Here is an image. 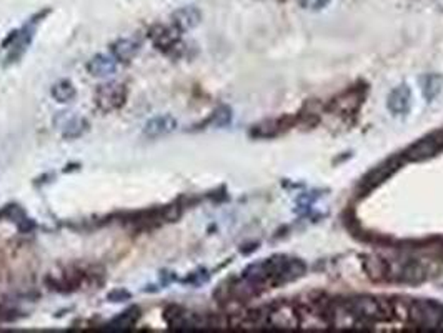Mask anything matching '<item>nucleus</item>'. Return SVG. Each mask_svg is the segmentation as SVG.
Returning a JSON list of instances; mask_svg holds the SVG:
<instances>
[{
    "label": "nucleus",
    "mask_w": 443,
    "mask_h": 333,
    "mask_svg": "<svg viewBox=\"0 0 443 333\" xmlns=\"http://www.w3.org/2000/svg\"><path fill=\"white\" fill-rule=\"evenodd\" d=\"M406 317L418 327L437 328L443 325V307L428 300H417L406 308Z\"/></svg>",
    "instance_id": "f257e3e1"
},
{
    "label": "nucleus",
    "mask_w": 443,
    "mask_h": 333,
    "mask_svg": "<svg viewBox=\"0 0 443 333\" xmlns=\"http://www.w3.org/2000/svg\"><path fill=\"white\" fill-rule=\"evenodd\" d=\"M94 100L95 107L104 113L120 111L127 102V87L118 82H107L97 87Z\"/></svg>",
    "instance_id": "f03ea898"
},
{
    "label": "nucleus",
    "mask_w": 443,
    "mask_h": 333,
    "mask_svg": "<svg viewBox=\"0 0 443 333\" xmlns=\"http://www.w3.org/2000/svg\"><path fill=\"white\" fill-rule=\"evenodd\" d=\"M443 150V130L433 132V134L423 137L418 142L410 145L405 152L406 161L412 162H422L427 158L435 157L437 153H440Z\"/></svg>",
    "instance_id": "7ed1b4c3"
},
{
    "label": "nucleus",
    "mask_w": 443,
    "mask_h": 333,
    "mask_svg": "<svg viewBox=\"0 0 443 333\" xmlns=\"http://www.w3.org/2000/svg\"><path fill=\"white\" fill-rule=\"evenodd\" d=\"M149 37L152 40L155 49L162 50V52H170L179 44L180 30L177 27L157 25L154 30H150Z\"/></svg>",
    "instance_id": "20e7f679"
},
{
    "label": "nucleus",
    "mask_w": 443,
    "mask_h": 333,
    "mask_svg": "<svg viewBox=\"0 0 443 333\" xmlns=\"http://www.w3.org/2000/svg\"><path fill=\"white\" fill-rule=\"evenodd\" d=\"M387 108L394 115H406L412 108V90L408 85H399L392 90L387 100Z\"/></svg>",
    "instance_id": "39448f33"
},
{
    "label": "nucleus",
    "mask_w": 443,
    "mask_h": 333,
    "mask_svg": "<svg viewBox=\"0 0 443 333\" xmlns=\"http://www.w3.org/2000/svg\"><path fill=\"white\" fill-rule=\"evenodd\" d=\"M112 57L120 63H129L137 57V54L140 52V42L135 37H127V39H118L117 42L111 45Z\"/></svg>",
    "instance_id": "423d86ee"
},
{
    "label": "nucleus",
    "mask_w": 443,
    "mask_h": 333,
    "mask_svg": "<svg viewBox=\"0 0 443 333\" xmlns=\"http://www.w3.org/2000/svg\"><path fill=\"white\" fill-rule=\"evenodd\" d=\"M177 129V120L172 115H158L150 118V120L145 124L144 135L149 137V139H158V137H163L167 134H170Z\"/></svg>",
    "instance_id": "0eeeda50"
},
{
    "label": "nucleus",
    "mask_w": 443,
    "mask_h": 333,
    "mask_svg": "<svg viewBox=\"0 0 443 333\" xmlns=\"http://www.w3.org/2000/svg\"><path fill=\"white\" fill-rule=\"evenodd\" d=\"M399 167H400V162H397L395 158H394V161H392V162H387V163H383V165H380V167L373 168V170L370 172L368 175L363 179L362 189L363 190L375 189L377 185H380L383 180H387L388 177H390L392 173H394Z\"/></svg>",
    "instance_id": "6e6552de"
},
{
    "label": "nucleus",
    "mask_w": 443,
    "mask_h": 333,
    "mask_svg": "<svg viewBox=\"0 0 443 333\" xmlns=\"http://www.w3.org/2000/svg\"><path fill=\"white\" fill-rule=\"evenodd\" d=\"M200 19H202V13L195 7H182L172 15L173 27H177L180 32L197 27L200 24Z\"/></svg>",
    "instance_id": "1a4fd4ad"
},
{
    "label": "nucleus",
    "mask_w": 443,
    "mask_h": 333,
    "mask_svg": "<svg viewBox=\"0 0 443 333\" xmlns=\"http://www.w3.org/2000/svg\"><path fill=\"white\" fill-rule=\"evenodd\" d=\"M89 74L99 79H105V77H111L116 74L117 70V61L113 57L104 56V54H97L92 61L89 62Z\"/></svg>",
    "instance_id": "9d476101"
},
{
    "label": "nucleus",
    "mask_w": 443,
    "mask_h": 333,
    "mask_svg": "<svg viewBox=\"0 0 443 333\" xmlns=\"http://www.w3.org/2000/svg\"><path fill=\"white\" fill-rule=\"evenodd\" d=\"M268 322L280 328H295L299 325V317H297L295 310H292L289 305H282V307L268 312Z\"/></svg>",
    "instance_id": "9b49d317"
},
{
    "label": "nucleus",
    "mask_w": 443,
    "mask_h": 333,
    "mask_svg": "<svg viewBox=\"0 0 443 333\" xmlns=\"http://www.w3.org/2000/svg\"><path fill=\"white\" fill-rule=\"evenodd\" d=\"M363 268L372 280H388V262L377 255L365 257Z\"/></svg>",
    "instance_id": "f8f14e48"
},
{
    "label": "nucleus",
    "mask_w": 443,
    "mask_h": 333,
    "mask_svg": "<svg viewBox=\"0 0 443 333\" xmlns=\"http://www.w3.org/2000/svg\"><path fill=\"white\" fill-rule=\"evenodd\" d=\"M420 89L425 100L432 102L443 89V77L440 74H425L420 77Z\"/></svg>",
    "instance_id": "ddd939ff"
},
{
    "label": "nucleus",
    "mask_w": 443,
    "mask_h": 333,
    "mask_svg": "<svg viewBox=\"0 0 443 333\" xmlns=\"http://www.w3.org/2000/svg\"><path fill=\"white\" fill-rule=\"evenodd\" d=\"M52 97L58 103H68L75 99L77 90L74 84L70 80H58L52 85V90H50Z\"/></svg>",
    "instance_id": "4468645a"
},
{
    "label": "nucleus",
    "mask_w": 443,
    "mask_h": 333,
    "mask_svg": "<svg viewBox=\"0 0 443 333\" xmlns=\"http://www.w3.org/2000/svg\"><path fill=\"white\" fill-rule=\"evenodd\" d=\"M87 130H89V122H87L84 117H72L63 124L62 135L65 137V139L72 140L79 139V137L84 135Z\"/></svg>",
    "instance_id": "2eb2a0df"
},
{
    "label": "nucleus",
    "mask_w": 443,
    "mask_h": 333,
    "mask_svg": "<svg viewBox=\"0 0 443 333\" xmlns=\"http://www.w3.org/2000/svg\"><path fill=\"white\" fill-rule=\"evenodd\" d=\"M137 320H139V310L129 308L118 315L117 318H113L108 327H111L112 330H130V328L137 323Z\"/></svg>",
    "instance_id": "dca6fc26"
},
{
    "label": "nucleus",
    "mask_w": 443,
    "mask_h": 333,
    "mask_svg": "<svg viewBox=\"0 0 443 333\" xmlns=\"http://www.w3.org/2000/svg\"><path fill=\"white\" fill-rule=\"evenodd\" d=\"M230 118H232L230 108H228V107H220V108H217L216 113H213L212 122H213V125L223 127V125H227L228 122H230Z\"/></svg>",
    "instance_id": "f3484780"
},
{
    "label": "nucleus",
    "mask_w": 443,
    "mask_h": 333,
    "mask_svg": "<svg viewBox=\"0 0 443 333\" xmlns=\"http://www.w3.org/2000/svg\"><path fill=\"white\" fill-rule=\"evenodd\" d=\"M300 6H302L304 8H307V11H322V8H325L328 4H330V0H299Z\"/></svg>",
    "instance_id": "a211bd4d"
},
{
    "label": "nucleus",
    "mask_w": 443,
    "mask_h": 333,
    "mask_svg": "<svg viewBox=\"0 0 443 333\" xmlns=\"http://www.w3.org/2000/svg\"><path fill=\"white\" fill-rule=\"evenodd\" d=\"M130 296H132V295L129 294V291L120 289V290H112L111 294H108L107 299L111 300V302L117 303V302H125V300H130Z\"/></svg>",
    "instance_id": "6ab92c4d"
}]
</instances>
